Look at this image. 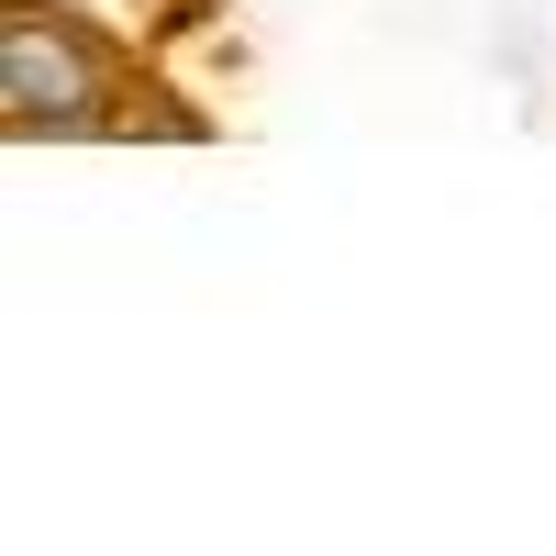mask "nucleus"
Listing matches in <instances>:
<instances>
[{
	"label": "nucleus",
	"instance_id": "1",
	"mask_svg": "<svg viewBox=\"0 0 556 556\" xmlns=\"http://www.w3.org/2000/svg\"><path fill=\"white\" fill-rule=\"evenodd\" d=\"M12 112L34 123H89V89H78V56H67V34L56 23H34V12H12Z\"/></svg>",
	"mask_w": 556,
	"mask_h": 556
}]
</instances>
